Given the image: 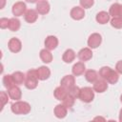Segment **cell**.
<instances>
[{
	"mask_svg": "<svg viewBox=\"0 0 122 122\" xmlns=\"http://www.w3.org/2000/svg\"><path fill=\"white\" fill-rule=\"evenodd\" d=\"M108 89V81L106 79H97L93 83V91L97 92H104Z\"/></svg>",
	"mask_w": 122,
	"mask_h": 122,
	"instance_id": "ba28073f",
	"label": "cell"
},
{
	"mask_svg": "<svg viewBox=\"0 0 122 122\" xmlns=\"http://www.w3.org/2000/svg\"><path fill=\"white\" fill-rule=\"evenodd\" d=\"M9 23H10V19H8V18H1L0 19V28L1 29L9 28Z\"/></svg>",
	"mask_w": 122,
	"mask_h": 122,
	"instance_id": "836d02e7",
	"label": "cell"
},
{
	"mask_svg": "<svg viewBox=\"0 0 122 122\" xmlns=\"http://www.w3.org/2000/svg\"><path fill=\"white\" fill-rule=\"evenodd\" d=\"M11 112L15 114H28L30 112V105L24 101H16L10 107Z\"/></svg>",
	"mask_w": 122,
	"mask_h": 122,
	"instance_id": "7a4b0ae2",
	"label": "cell"
},
{
	"mask_svg": "<svg viewBox=\"0 0 122 122\" xmlns=\"http://www.w3.org/2000/svg\"><path fill=\"white\" fill-rule=\"evenodd\" d=\"M26 4L24 2H16L13 6H12V13L15 16H21L23 14H25L26 10Z\"/></svg>",
	"mask_w": 122,
	"mask_h": 122,
	"instance_id": "52a82bcc",
	"label": "cell"
},
{
	"mask_svg": "<svg viewBox=\"0 0 122 122\" xmlns=\"http://www.w3.org/2000/svg\"><path fill=\"white\" fill-rule=\"evenodd\" d=\"M119 121L122 122V109L120 110V112H119Z\"/></svg>",
	"mask_w": 122,
	"mask_h": 122,
	"instance_id": "d590c367",
	"label": "cell"
},
{
	"mask_svg": "<svg viewBox=\"0 0 122 122\" xmlns=\"http://www.w3.org/2000/svg\"><path fill=\"white\" fill-rule=\"evenodd\" d=\"M3 84H4V86L7 89H9V88H10V87H12L14 85V82H13V79H12L11 74L10 75V74L4 75V77H3Z\"/></svg>",
	"mask_w": 122,
	"mask_h": 122,
	"instance_id": "83f0119b",
	"label": "cell"
},
{
	"mask_svg": "<svg viewBox=\"0 0 122 122\" xmlns=\"http://www.w3.org/2000/svg\"><path fill=\"white\" fill-rule=\"evenodd\" d=\"M120 10H121V5L118 3H114L111 6L109 14L112 17H120Z\"/></svg>",
	"mask_w": 122,
	"mask_h": 122,
	"instance_id": "cb8c5ba5",
	"label": "cell"
},
{
	"mask_svg": "<svg viewBox=\"0 0 122 122\" xmlns=\"http://www.w3.org/2000/svg\"><path fill=\"white\" fill-rule=\"evenodd\" d=\"M85 69H86V67H85L84 63H82V62H77L76 64L73 65L71 71H72L73 75H75V76H79V75H81V74L84 73Z\"/></svg>",
	"mask_w": 122,
	"mask_h": 122,
	"instance_id": "ac0fdd59",
	"label": "cell"
},
{
	"mask_svg": "<svg viewBox=\"0 0 122 122\" xmlns=\"http://www.w3.org/2000/svg\"><path fill=\"white\" fill-rule=\"evenodd\" d=\"M75 58V52L71 50V49H68L65 51V52L63 53V56H62V59L64 62L66 63H71L74 60Z\"/></svg>",
	"mask_w": 122,
	"mask_h": 122,
	"instance_id": "44dd1931",
	"label": "cell"
},
{
	"mask_svg": "<svg viewBox=\"0 0 122 122\" xmlns=\"http://www.w3.org/2000/svg\"><path fill=\"white\" fill-rule=\"evenodd\" d=\"M118 79H119L118 72H117L116 71H113V70H112V71H111L109 77L107 78V81H108V83H110V84H115V83H117Z\"/></svg>",
	"mask_w": 122,
	"mask_h": 122,
	"instance_id": "4316f807",
	"label": "cell"
},
{
	"mask_svg": "<svg viewBox=\"0 0 122 122\" xmlns=\"http://www.w3.org/2000/svg\"><path fill=\"white\" fill-rule=\"evenodd\" d=\"M74 99L75 98H73L71 95H70V94H68L63 100H62V104L67 108V109H71L72 106H73V104H74Z\"/></svg>",
	"mask_w": 122,
	"mask_h": 122,
	"instance_id": "484cf974",
	"label": "cell"
},
{
	"mask_svg": "<svg viewBox=\"0 0 122 122\" xmlns=\"http://www.w3.org/2000/svg\"><path fill=\"white\" fill-rule=\"evenodd\" d=\"M53 94H54V97H55L57 100L62 101V100H63V99H64V98L69 94V92H68V89L64 88L63 86L57 87V88L54 90Z\"/></svg>",
	"mask_w": 122,
	"mask_h": 122,
	"instance_id": "4fadbf2b",
	"label": "cell"
},
{
	"mask_svg": "<svg viewBox=\"0 0 122 122\" xmlns=\"http://www.w3.org/2000/svg\"><path fill=\"white\" fill-rule=\"evenodd\" d=\"M37 73H38L39 80L44 81V80H46V79H48V78L50 77V75H51V71H50V69H49L48 67L42 66V67H40V68L37 69Z\"/></svg>",
	"mask_w": 122,
	"mask_h": 122,
	"instance_id": "2e32d148",
	"label": "cell"
},
{
	"mask_svg": "<svg viewBox=\"0 0 122 122\" xmlns=\"http://www.w3.org/2000/svg\"><path fill=\"white\" fill-rule=\"evenodd\" d=\"M120 100H121V102H122V94H121V97H120Z\"/></svg>",
	"mask_w": 122,
	"mask_h": 122,
	"instance_id": "ab89813d",
	"label": "cell"
},
{
	"mask_svg": "<svg viewBox=\"0 0 122 122\" xmlns=\"http://www.w3.org/2000/svg\"><path fill=\"white\" fill-rule=\"evenodd\" d=\"M8 47H9V50L11 51V52H19L22 49V43L21 41L18 39V38H10L9 43H8Z\"/></svg>",
	"mask_w": 122,
	"mask_h": 122,
	"instance_id": "5b68a950",
	"label": "cell"
},
{
	"mask_svg": "<svg viewBox=\"0 0 122 122\" xmlns=\"http://www.w3.org/2000/svg\"><path fill=\"white\" fill-rule=\"evenodd\" d=\"M38 80H39V77H38L37 70H30L26 74L24 85H25V87L27 89L33 90V89H35L37 87Z\"/></svg>",
	"mask_w": 122,
	"mask_h": 122,
	"instance_id": "6da1fadb",
	"label": "cell"
},
{
	"mask_svg": "<svg viewBox=\"0 0 122 122\" xmlns=\"http://www.w3.org/2000/svg\"><path fill=\"white\" fill-rule=\"evenodd\" d=\"M8 93L10 95V97L13 100H20L21 99V96H22V92H21V90L19 89V87L13 85L12 87L9 88L8 89Z\"/></svg>",
	"mask_w": 122,
	"mask_h": 122,
	"instance_id": "8fae6325",
	"label": "cell"
},
{
	"mask_svg": "<svg viewBox=\"0 0 122 122\" xmlns=\"http://www.w3.org/2000/svg\"><path fill=\"white\" fill-rule=\"evenodd\" d=\"M37 17L38 12L36 10H28L24 14V18L28 23H34L37 20Z\"/></svg>",
	"mask_w": 122,
	"mask_h": 122,
	"instance_id": "5bb4252c",
	"label": "cell"
},
{
	"mask_svg": "<svg viewBox=\"0 0 122 122\" xmlns=\"http://www.w3.org/2000/svg\"><path fill=\"white\" fill-rule=\"evenodd\" d=\"M4 4H5V0H2V5H1V9L4 8Z\"/></svg>",
	"mask_w": 122,
	"mask_h": 122,
	"instance_id": "74e56055",
	"label": "cell"
},
{
	"mask_svg": "<svg viewBox=\"0 0 122 122\" xmlns=\"http://www.w3.org/2000/svg\"><path fill=\"white\" fill-rule=\"evenodd\" d=\"M77 57H78V59L80 61H83V62L89 61L92 57V51L89 48H84V49L79 51V52L77 54Z\"/></svg>",
	"mask_w": 122,
	"mask_h": 122,
	"instance_id": "30bf717a",
	"label": "cell"
},
{
	"mask_svg": "<svg viewBox=\"0 0 122 122\" xmlns=\"http://www.w3.org/2000/svg\"><path fill=\"white\" fill-rule=\"evenodd\" d=\"M94 3V0H80V5L83 9H90Z\"/></svg>",
	"mask_w": 122,
	"mask_h": 122,
	"instance_id": "d6a6232c",
	"label": "cell"
},
{
	"mask_svg": "<svg viewBox=\"0 0 122 122\" xmlns=\"http://www.w3.org/2000/svg\"><path fill=\"white\" fill-rule=\"evenodd\" d=\"M68 92L70 95H71L73 98H79V94H80V88L77 86H72L71 88H70L68 90Z\"/></svg>",
	"mask_w": 122,
	"mask_h": 122,
	"instance_id": "f546056e",
	"label": "cell"
},
{
	"mask_svg": "<svg viewBox=\"0 0 122 122\" xmlns=\"http://www.w3.org/2000/svg\"><path fill=\"white\" fill-rule=\"evenodd\" d=\"M67 110L68 109L63 104H59L54 108V114L57 118H64L67 115Z\"/></svg>",
	"mask_w": 122,
	"mask_h": 122,
	"instance_id": "d6986e66",
	"label": "cell"
},
{
	"mask_svg": "<svg viewBox=\"0 0 122 122\" xmlns=\"http://www.w3.org/2000/svg\"><path fill=\"white\" fill-rule=\"evenodd\" d=\"M71 17L74 20H81L85 16V11L82 7H73L70 12Z\"/></svg>",
	"mask_w": 122,
	"mask_h": 122,
	"instance_id": "9c48e42d",
	"label": "cell"
},
{
	"mask_svg": "<svg viewBox=\"0 0 122 122\" xmlns=\"http://www.w3.org/2000/svg\"><path fill=\"white\" fill-rule=\"evenodd\" d=\"M102 42V37L99 33H92L90 35L89 39H88V46L92 49H95L97 48Z\"/></svg>",
	"mask_w": 122,
	"mask_h": 122,
	"instance_id": "277c9868",
	"label": "cell"
},
{
	"mask_svg": "<svg viewBox=\"0 0 122 122\" xmlns=\"http://www.w3.org/2000/svg\"><path fill=\"white\" fill-rule=\"evenodd\" d=\"M115 70H116V71H117L118 73L122 74V60H120V61H118V62L116 63V65H115Z\"/></svg>",
	"mask_w": 122,
	"mask_h": 122,
	"instance_id": "e575fe53",
	"label": "cell"
},
{
	"mask_svg": "<svg viewBox=\"0 0 122 122\" xmlns=\"http://www.w3.org/2000/svg\"><path fill=\"white\" fill-rule=\"evenodd\" d=\"M27 2H29V3H36V2H38L39 0H26Z\"/></svg>",
	"mask_w": 122,
	"mask_h": 122,
	"instance_id": "8d00e7d4",
	"label": "cell"
},
{
	"mask_svg": "<svg viewBox=\"0 0 122 122\" xmlns=\"http://www.w3.org/2000/svg\"><path fill=\"white\" fill-rule=\"evenodd\" d=\"M120 17H122V5H121V10H120Z\"/></svg>",
	"mask_w": 122,
	"mask_h": 122,
	"instance_id": "f35d334b",
	"label": "cell"
},
{
	"mask_svg": "<svg viewBox=\"0 0 122 122\" xmlns=\"http://www.w3.org/2000/svg\"><path fill=\"white\" fill-rule=\"evenodd\" d=\"M79 98L81 101L85 102V103H90L93 100L94 98V92L93 89L90 88V87H85L80 89V94H79Z\"/></svg>",
	"mask_w": 122,
	"mask_h": 122,
	"instance_id": "3957f363",
	"label": "cell"
},
{
	"mask_svg": "<svg viewBox=\"0 0 122 122\" xmlns=\"http://www.w3.org/2000/svg\"><path fill=\"white\" fill-rule=\"evenodd\" d=\"M11 76H12V79L15 85H22L25 82L26 75L21 71H15L11 74Z\"/></svg>",
	"mask_w": 122,
	"mask_h": 122,
	"instance_id": "ffe728a7",
	"label": "cell"
},
{
	"mask_svg": "<svg viewBox=\"0 0 122 122\" xmlns=\"http://www.w3.org/2000/svg\"><path fill=\"white\" fill-rule=\"evenodd\" d=\"M74 84H75V79L73 75H65L61 79V86H63L68 90L72 86H74Z\"/></svg>",
	"mask_w": 122,
	"mask_h": 122,
	"instance_id": "9a60e30c",
	"label": "cell"
},
{
	"mask_svg": "<svg viewBox=\"0 0 122 122\" xmlns=\"http://www.w3.org/2000/svg\"><path fill=\"white\" fill-rule=\"evenodd\" d=\"M85 78L90 83H94L98 79V73L94 70H89L85 72Z\"/></svg>",
	"mask_w": 122,
	"mask_h": 122,
	"instance_id": "7402d4cb",
	"label": "cell"
},
{
	"mask_svg": "<svg viewBox=\"0 0 122 122\" xmlns=\"http://www.w3.org/2000/svg\"><path fill=\"white\" fill-rule=\"evenodd\" d=\"M50 4L47 0H40L36 4V11L39 14H47L50 11Z\"/></svg>",
	"mask_w": 122,
	"mask_h": 122,
	"instance_id": "8992f818",
	"label": "cell"
},
{
	"mask_svg": "<svg viewBox=\"0 0 122 122\" xmlns=\"http://www.w3.org/2000/svg\"><path fill=\"white\" fill-rule=\"evenodd\" d=\"M110 14L107 12V11H100L97 13L96 15V21L99 23V24H106L109 22L110 20Z\"/></svg>",
	"mask_w": 122,
	"mask_h": 122,
	"instance_id": "603a6c76",
	"label": "cell"
},
{
	"mask_svg": "<svg viewBox=\"0 0 122 122\" xmlns=\"http://www.w3.org/2000/svg\"><path fill=\"white\" fill-rule=\"evenodd\" d=\"M111 25L115 29H122V17H113L111 20Z\"/></svg>",
	"mask_w": 122,
	"mask_h": 122,
	"instance_id": "4dcf8cb0",
	"label": "cell"
},
{
	"mask_svg": "<svg viewBox=\"0 0 122 122\" xmlns=\"http://www.w3.org/2000/svg\"><path fill=\"white\" fill-rule=\"evenodd\" d=\"M9 93L8 92H4V91H2L1 92H0V101H1V110L3 109V107L8 103V101H9Z\"/></svg>",
	"mask_w": 122,
	"mask_h": 122,
	"instance_id": "1f68e13d",
	"label": "cell"
},
{
	"mask_svg": "<svg viewBox=\"0 0 122 122\" xmlns=\"http://www.w3.org/2000/svg\"><path fill=\"white\" fill-rule=\"evenodd\" d=\"M40 58L44 63H51L52 61V54L48 49H44L40 51Z\"/></svg>",
	"mask_w": 122,
	"mask_h": 122,
	"instance_id": "e0dca14e",
	"label": "cell"
},
{
	"mask_svg": "<svg viewBox=\"0 0 122 122\" xmlns=\"http://www.w3.org/2000/svg\"><path fill=\"white\" fill-rule=\"evenodd\" d=\"M9 29L11 31H17L20 29V21L18 19H16L15 17L10 18V23H9Z\"/></svg>",
	"mask_w": 122,
	"mask_h": 122,
	"instance_id": "d4e9b609",
	"label": "cell"
},
{
	"mask_svg": "<svg viewBox=\"0 0 122 122\" xmlns=\"http://www.w3.org/2000/svg\"><path fill=\"white\" fill-rule=\"evenodd\" d=\"M112 71V70L110 67H102V68L100 69L98 74H99V76H101V78L107 80V78L109 77V75H110V73H111Z\"/></svg>",
	"mask_w": 122,
	"mask_h": 122,
	"instance_id": "f1b7e54d",
	"label": "cell"
},
{
	"mask_svg": "<svg viewBox=\"0 0 122 122\" xmlns=\"http://www.w3.org/2000/svg\"><path fill=\"white\" fill-rule=\"evenodd\" d=\"M45 46H46V49L50 51L54 50L58 46V39L53 35H49L45 40Z\"/></svg>",
	"mask_w": 122,
	"mask_h": 122,
	"instance_id": "7c38bea8",
	"label": "cell"
}]
</instances>
